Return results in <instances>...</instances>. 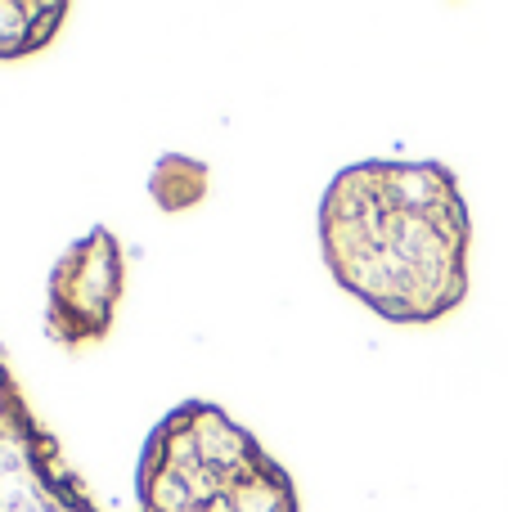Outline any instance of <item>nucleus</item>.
<instances>
[{
    "label": "nucleus",
    "instance_id": "obj_5",
    "mask_svg": "<svg viewBox=\"0 0 508 512\" xmlns=\"http://www.w3.org/2000/svg\"><path fill=\"white\" fill-rule=\"evenodd\" d=\"M68 5L59 0H0V59H27L59 36Z\"/></svg>",
    "mask_w": 508,
    "mask_h": 512
},
{
    "label": "nucleus",
    "instance_id": "obj_3",
    "mask_svg": "<svg viewBox=\"0 0 508 512\" xmlns=\"http://www.w3.org/2000/svg\"><path fill=\"white\" fill-rule=\"evenodd\" d=\"M0 512H99L0 360Z\"/></svg>",
    "mask_w": 508,
    "mask_h": 512
},
{
    "label": "nucleus",
    "instance_id": "obj_2",
    "mask_svg": "<svg viewBox=\"0 0 508 512\" xmlns=\"http://www.w3.org/2000/svg\"><path fill=\"white\" fill-rule=\"evenodd\" d=\"M140 512H297L293 477L212 400H185L149 432Z\"/></svg>",
    "mask_w": 508,
    "mask_h": 512
},
{
    "label": "nucleus",
    "instance_id": "obj_4",
    "mask_svg": "<svg viewBox=\"0 0 508 512\" xmlns=\"http://www.w3.org/2000/svg\"><path fill=\"white\" fill-rule=\"evenodd\" d=\"M126 288L117 239L99 225L59 256L45 288V337L59 346H95L108 337Z\"/></svg>",
    "mask_w": 508,
    "mask_h": 512
},
{
    "label": "nucleus",
    "instance_id": "obj_1",
    "mask_svg": "<svg viewBox=\"0 0 508 512\" xmlns=\"http://www.w3.org/2000/svg\"><path fill=\"white\" fill-rule=\"evenodd\" d=\"M473 216L441 162L369 158L320 198V252L342 292L387 324H437L468 297Z\"/></svg>",
    "mask_w": 508,
    "mask_h": 512
}]
</instances>
